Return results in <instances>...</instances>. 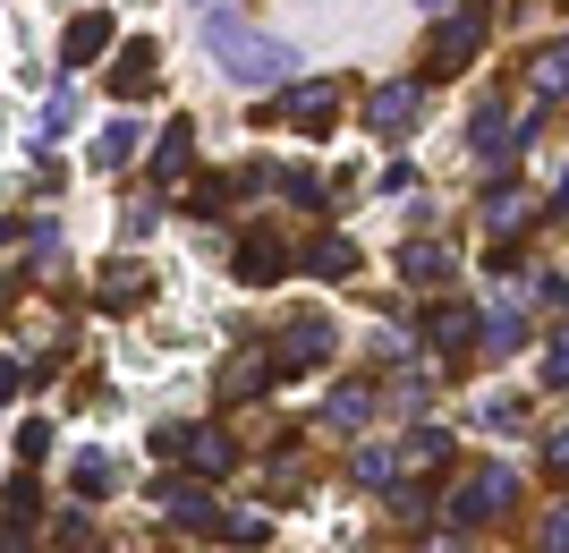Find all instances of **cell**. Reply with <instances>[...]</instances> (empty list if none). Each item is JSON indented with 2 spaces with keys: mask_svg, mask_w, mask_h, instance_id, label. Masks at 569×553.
<instances>
[{
  "mask_svg": "<svg viewBox=\"0 0 569 553\" xmlns=\"http://www.w3.org/2000/svg\"><path fill=\"white\" fill-rule=\"evenodd\" d=\"M188 434L196 426H153V460H188Z\"/></svg>",
  "mask_w": 569,
  "mask_h": 553,
  "instance_id": "cell-30",
  "label": "cell"
},
{
  "mask_svg": "<svg viewBox=\"0 0 569 553\" xmlns=\"http://www.w3.org/2000/svg\"><path fill=\"white\" fill-rule=\"evenodd\" d=\"M204 34H213V60L238 77V86H281V77H289V51L263 43V34H247L238 18H213Z\"/></svg>",
  "mask_w": 569,
  "mask_h": 553,
  "instance_id": "cell-1",
  "label": "cell"
},
{
  "mask_svg": "<svg viewBox=\"0 0 569 553\" xmlns=\"http://www.w3.org/2000/svg\"><path fill=\"white\" fill-rule=\"evenodd\" d=\"M400 273H408V282H451V247L417 239V247H408V256H400Z\"/></svg>",
  "mask_w": 569,
  "mask_h": 553,
  "instance_id": "cell-17",
  "label": "cell"
},
{
  "mask_svg": "<svg viewBox=\"0 0 569 553\" xmlns=\"http://www.w3.org/2000/svg\"><path fill=\"white\" fill-rule=\"evenodd\" d=\"M263 384H272V366H230V375H221L230 401H247V392H263Z\"/></svg>",
  "mask_w": 569,
  "mask_h": 553,
  "instance_id": "cell-27",
  "label": "cell"
},
{
  "mask_svg": "<svg viewBox=\"0 0 569 553\" xmlns=\"http://www.w3.org/2000/svg\"><path fill=\"white\" fill-rule=\"evenodd\" d=\"M485 34H493V0H459L451 26L433 34V77H459L476 51H485Z\"/></svg>",
  "mask_w": 569,
  "mask_h": 553,
  "instance_id": "cell-2",
  "label": "cell"
},
{
  "mask_svg": "<svg viewBox=\"0 0 569 553\" xmlns=\"http://www.w3.org/2000/svg\"><path fill=\"white\" fill-rule=\"evenodd\" d=\"M188 145H196V128H188V120H170V128H162V154H153V170H162V179H179V170H188Z\"/></svg>",
  "mask_w": 569,
  "mask_h": 553,
  "instance_id": "cell-21",
  "label": "cell"
},
{
  "mask_svg": "<svg viewBox=\"0 0 569 553\" xmlns=\"http://www.w3.org/2000/svg\"><path fill=\"white\" fill-rule=\"evenodd\" d=\"M519 401H510V392H485V401H476V426H485V434H510V426H519Z\"/></svg>",
  "mask_w": 569,
  "mask_h": 553,
  "instance_id": "cell-22",
  "label": "cell"
},
{
  "mask_svg": "<svg viewBox=\"0 0 569 553\" xmlns=\"http://www.w3.org/2000/svg\"><path fill=\"white\" fill-rule=\"evenodd\" d=\"M102 51H111V18H102V9L69 18V34H60V60H69V69H94Z\"/></svg>",
  "mask_w": 569,
  "mask_h": 553,
  "instance_id": "cell-9",
  "label": "cell"
},
{
  "mask_svg": "<svg viewBox=\"0 0 569 553\" xmlns=\"http://www.w3.org/2000/svg\"><path fill=\"white\" fill-rule=\"evenodd\" d=\"M281 273H289V239H281V230H247V239H238V282H281Z\"/></svg>",
  "mask_w": 569,
  "mask_h": 553,
  "instance_id": "cell-6",
  "label": "cell"
},
{
  "mask_svg": "<svg viewBox=\"0 0 569 553\" xmlns=\"http://www.w3.org/2000/svg\"><path fill=\"white\" fill-rule=\"evenodd\" d=\"M307 273H323V282H349V273H357V239H340V230H323V239L307 247Z\"/></svg>",
  "mask_w": 569,
  "mask_h": 553,
  "instance_id": "cell-14",
  "label": "cell"
},
{
  "mask_svg": "<svg viewBox=\"0 0 569 553\" xmlns=\"http://www.w3.org/2000/svg\"><path fill=\"white\" fill-rule=\"evenodd\" d=\"M144 289H153V273H144V265H111L94 298H102V307H144Z\"/></svg>",
  "mask_w": 569,
  "mask_h": 553,
  "instance_id": "cell-15",
  "label": "cell"
},
{
  "mask_svg": "<svg viewBox=\"0 0 569 553\" xmlns=\"http://www.w3.org/2000/svg\"><path fill=\"white\" fill-rule=\"evenodd\" d=\"M485 221H493V239L510 247L527 230V221H536V205H527V196H493V205H485Z\"/></svg>",
  "mask_w": 569,
  "mask_h": 553,
  "instance_id": "cell-18",
  "label": "cell"
},
{
  "mask_svg": "<svg viewBox=\"0 0 569 553\" xmlns=\"http://www.w3.org/2000/svg\"><path fill=\"white\" fill-rule=\"evenodd\" d=\"M408 460H417V468L451 460V434H442V426H417V434H408Z\"/></svg>",
  "mask_w": 569,
  "mask_h": 553,
  "instance_id": "cell-24",
  "label": "cell"
},
{
  "mask_svg": "<svg viewBox=\"0 0 569 553\" xmlns=\"http://www.w3.org/2000/svg\"><path fill=\"white\" fill-rule=\"evenodd\" d=\"M102 86H111L119 102H137V95H153V43H128L111 60V77H102Z\"/></svg>",
  "mask_w": 569,
  "mask_h": 553,
  "instance_id": "cell-11",
  "label": "cell"
},
{
  "mask_svg": "<svg viewBox=\"0 0 569 553\" xmlns=\"http://www.w3.org/2000/svg\"><path fill=\"white\" fill-rule=\"evenodd\" d=\"M332 358V324L323 315H307V324H289L281 333V358H272V375H307V366Z\"/></svg>",
  "mask_w": 569,
  "mask_h": 553,
  "instance_id": "cell-5",
  "label": "cell"
},
{
  "mask_svg": "<svg viewBox=\"0 0 569 553\" xmlns=\"http://www.w3.org/2000/svg\"><path fill=\"white\" fill-rule=\"evenodd\" d=\"M545 384H569V333H561V340L545 349Z\"/></svg>",
  "mask_w": 569,
  "mask_h": 553,
  "instance_id": "cell-33",
  "label": "cell"
},
{
  "mask_svg": "<svg viewBox=\"0 0 569 553\" xmlns=\"http://www.w3.org/2000/svg\"><path fill=\"white\" fill-rule=\"evenodd\" d=\"M545 460H552V468H569V426H552V443H545Z\"/></svg>",
  "mask_w": 569,
  "mask_h": 553,
  "instance_id": "cell-35",
  "label": "cell"
},
{
  "mask_svg": "<svg viewBox=\"0 0 569 553\" xmlns=\"http://www.w3.org/2000/svg\"><path fill=\"white\" fill-rule=\"evenodd\" d=\"M230 196H238V179H196V188H188V214H221Z\"/></svg>",
  "mask_w": 569,
  "mask_h": 553,
  "instance_id": "cell-25",
  "label": "cell"
},
{
  "mask_svg": "<svg viewBox=\"0 0 569 553\" xmlns=\"http://www.w3.org/2000/svg\"><path fill=\"white\" fill-rule=\"evenodd\" d=\"M111 485H119L111 452H77V494H86V503H102V494H111Z\"/></svg>",
  "mask_w": 569,
  "mask_h": 553,
  "instance_id": "cell-19",
  "label": "cell"
},
{
  "mask_svg": "<svg viewBox=\"0 0 569 553\" xmlns=\"http://www.w3.org/2000/svg\"><path fill=\"white\" fill-rule=\"evenodd\" d=\"M527 95H536V102H561L569 95V34H561V43H545V51H527Z\"/></svg>",
  "mask_w": 569,
  "mask_h": 553,
  "instance_id": "cell-10",
  "label": "cell"
},
{
  "mask_svg": "<svg viewBox=\"0 0 569 553\" xmlns=\"http://www.w3.org/2000/svg\"><path fill=\"white\" fill-rule=\"evenodd\" d=\"M94 162L102 170H119V162H137V128L119 120V128H102V145H94Z\"/></svg>",
  "mask_w": 569,
  "mask_h": 553,
  "instance_id": "cell-23",
  "label": "cell"
},
{
  "mask_svg": "<svg viewBox=\"0 0 569 553\" xmlns=\"http://www.w3.org/2000/svg\"><path fill=\"white\" fill-rule=\"evenodd\" d=\"M349 477H357V485H391V452H382V443H366V452L349 460Z\"/></svg>",
  "mask_w": 569,
  "mask_h": 553,
  "instance_id": "cell-26",
  "label": "cell"
},
{
  "mask_svg": "<svg viewBox=\"0 0 569 553\" xmlns=\"http://www.w3.org/2000/svg\"><path fill=\"white\" fill-rule=\"evenodd\" d=\"M188 468H196V477H230V468H238V443L221 426H196L188 434Z\"/></svg>",
  "mask_w": 569,
  "mask_h": 553,
  "instance_id": "cell-12",
  "label": "cell"
},
{
  "mask_svg": "<svg viewBox=\"0 0 569 553\" xmlns=\"http://www.w3.org/2000/svg\"><path fill=\"white\" fill-rule=\"evenodd\" d=\"M323 417L357 434V426H366V417H375V392H366V384H340V392H332V409H323Z\"/></svg>",
  "mask_w": 569,
  "mask_h": 553,
  "instance_id": "cell-20",
  "label": "cell"
},
{
  "mask_svg": "<svg viewBox=\"0 0 569 553\" xmlns=\"http://www.w3.org/2000/svg\"><path fill=\"white\" fill-rule=\"evenodd\" d=\"M417 111H426V86H375V102H366V120L382 128V137H400V128H417Z\"/></svg>",
  "mask_w": 569,
  "mask_h": 553,
  "instance_id": "cell-7",
  "label": "cell"
},
{
  "mask_svg": "<svg viewBox=\"0 0 569 553\" xmlns=\"http://www.w3.org/2000/svg\"><path fill=\"white\" fill-rule=\"evenodd\" d=\"M51 452V426H43V417H26V426H18V460H43Z\"/></svg>",
  "mask_w": 569,
  "mask_h": 553,
  "instance_id": "cell-29",
  "label": "cell"
},
{
  "mask_svg": "<svg viewBox=\"0 0 569 553\" xmlns=\"http://www.w3.org/2000/svg\"><path fill=\"white\" fill-rule=\"evenodd\" d=\"M426 9H442V0H426Z\"/></svg>",
  "mask_w": 569,
  "mask_h": 553,
  "instance_id": "cell-36",
  "label": "cell"
},
{
  "mask_svg": "<svg viewBox=\"0 0 569 553\" xmlns=\"http://www.w3.org/2000/svg\"><path fill=\"white\" fill-rule=\"evenodd\" d=\"M272 120H298V128H315V137H323V128L340 120V95H332V86H298V95L272 102Z\"/></svg>",
  "mask_w": 569,
  "mask_h": 553,
  "instance_id": "cell-8",
  "label": "cell"
},
{
  "mask_svg": "<svg viewBox=\"0 0 569 553\" xmlns=\"http://www.w3.org/2000/svg\"><path fill=\"white\" fill-rule=\"evenodd\" d=\"M69 120H77V95H69V86H60V95L43 102V137H60V128H69Z\"/></svg>",
  "mask_w": 569,
  "mask_h": 553,
  "instance_id": "cell-28",
  "label": "cell"
},
{
  "mask_svg": "<svg viewBox=\"0 0 569 553\" xmlns=\"http://www.w3.org/2000/svg\"><path fill=\"white\" fill-rule=\"evenodd\" d=\"M545 553H569V503H552V520H545Z\"/></svg>",
  "mask_w": 569,
  "mask_h": 553,
  "instance_id": "cell-32",
  "label": "cell"
},
{
  "mask_svg": "<svg viewBox=\"0 0 569 553\" xmlns=\"http://www.w3.org/2000/svg\"><path fill=\"white\" fill-rule=\"evenodd\" d=\"M545 307H552V315H569V282H561V273L545 282Z\"/></svg>",
  "mask_w": 569,
  "mask_h": 553,
  "instance_id": "cell-34",
  "label": "cell"
},
{
  "mask_svg": "<svg viewBox=\"0 0 569 553\" xmlns=\"http://www.w3.org/2000/svg\"><path fill=\"white\" fill-rule=\"evenodd\" d=\"M519 503V485H510V468H468L451 494V520L459 529H485V520H501V511Z\"/></svg>",
  "mask_w": 569,
  "mask_h": 553,
  "instance_id": "cell-3",
  "label": "cell"
},
{
  "mask_svg": "<svg viewBox=\"0 0 569 553\" xmlns=\"http://www.w3.org/2000/svg\"><path fill=\"white\" fill-rule=\"evenodd\" d=\"M519 340H527V315L519 307H485V349H493V358H510Z\"/></svg>",
  "mask_w": 569,
  "mask_h": 553,
  "instance_id": "cell-16",
  "label": "cell"
},
{
  "mask_svg": "<svg viewBox=\"0 0 569 553\" xmlns=\"http://www.w3.org/2000/svg\"><path fill=\"white\" fill-rule=\"evenodd\" d=\"M162 520H179V529H230V511H213V494L196 477H162Z\"/></svg>",
  "mask_w": 569,
  "mask_h": 553,
  "instance_id": "cell-4",
  "label": "cell"
},
{
  "mask_svg": "<svg viewBox=\"0 0 569 553\" xmlns=\"http://www.w3.org/2000/svg\"><path fill=\"white\" fill-rule=\"evenodd\" d=\"M391 511H400V520H426L433 494H426V485H400V494H391Z\"/></svg>",
  "mask_w": 569,
  "mask_h": 553,
  "instance_id": "cell-31",
  "label": "cell"
},
{
  "mask_svg": "<svg viewBox=\"0 0 569 553\" xmlns=\"http://www.w3.org/2000/svg\"><path fill=\"white\" fill-rule=\"evenodd\" d=\"M476 333H485V324H476L468 307H433V315H426V340L442 349V358H451V349H468Z\"/></svg>",
  "mask_w": 569,
  "mask_h": 553,
  "instance_id": "cell-13",
  "label": "cell"
}]
</instances>
